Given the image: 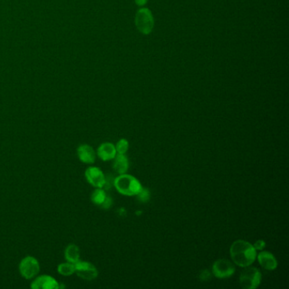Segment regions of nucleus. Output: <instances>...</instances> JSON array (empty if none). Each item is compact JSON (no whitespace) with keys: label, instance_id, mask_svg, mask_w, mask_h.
Listing matches in <instances>:
<instances>
[{"label":"nucleus","instance_id":"obj_1","mask_svg":"<svg viewBox=\"0 0 289 289\" xmlns=\"http://www.w3.org/2000/svg\"><path fill=\"white\" fill-rule=\"evenodd\" d=\"M233 262L241 267H247L254 263L256 258V249L244 240H237L230 248Z\"/></svg>","mask_w":289,"mask_h":289},{"label":"nucleus","instance_id":"obj_2","mask_svg":"<svg viewBox=\"0 0 289 289\" xmlns=\"http://www.w3.org/2000/svg\"><path fill=\"white\" fill-rule=\"evenodd\" d=\"M114 186L121 194L125 196L137 195L142 189V184L130 175L121 174L115 177Z\"/></svg>","mask_w":289,"mask_h":289},{"label":"nucleus","instance_id":"obj_3","mask_svg":"<svg viewBox=\"0 0 289 289\" xmlns=\"http://www.w3.org/2000/svg\"><path fill=\"white\" fill-rule=\"evenodd\" d=\"M19 272L21 277L27 280L35 278L40 272L39 260L35 257H25L19 264Z\"/></svg>","mask_w":289,"mask_h":289},{"label":"nucleus","instance_id":"obj_4","mask_svg":"<svg viewBox=\"0 0 289 289\" xmlns=\"http://www.w3.org/2000/svg\"><path fill=\"white\" fill-rule=\"evenodd\" d=\"M248 267V266H247ZM261 274L260 271L255 267H248L240 275L239 283L242 289H257L260 284Z\"/></svg>","mask_w":289,"mask_h":289},{"label":"nucleus","instance_id":"obj_5","mask_svg":"<svg viewBox=\"0 0 289 289\" xmlns=\"http://www.w3.org/2000/svg\"><path fill=\"white\" fill-rule=\"evenodd\" d=\"M135 23L137 28L140 33L144 35L149 34L152 32L154 25L153 15L150 10L146 8L139 9V11L137 12Z\"/></svg>","mask_w":289,"mask_h":289},{"label":"nucleus","instance_id":"obj_6","mask_svg":"<svg viewBox=\"0 0 289 289\" xmlns=\"http://www.w3.org/2000/svg\"><path fill=\"white\" fill-rule=\"evenodd\" d=\"M75 273L83 280L93 281L97 278V270L92 263L78 260L75 263Z\"/></svg>","mask_w":289,"mask_h":289},{"label":"nucleus","instance_id":"obj_7","mask_svg":"<svg viewBox=\"0 0 289 289\" xmlns=\"http://www.w3.org/2000/svg\"><path fill=\"white\" fill-rule=\"evenodd\" d=\"M212 272L216 278L225 279L233 276L235 272V267L230 260L221 259L213 264Z\"/></svg>","mask_w":289,"mask_h":289},{"label":"nucleus","instance_id":"obj_8","mask_svg":"<svg viewBox=\"0 0 289 289\" xmlns=\"http://www.w3.org/2000/svg\"><path fill=\"white\" fill-rule=\"evenodd\" d=\"M86 180L95 188L103 189L105 183V176L100 169L96 166H91L85 171Z\"/></svg>","mask_w":289,"mask_h":289},{"label":"nucleus","instance_id":"obj_9","mask_svg":"<svg viewBox=\"0 0 289 289\" xmlns=\"http://www.w3.org/2000/svg\"><path fill=\"white\" fill-rule=\"evenodd\" d=\"M33 289H59V283L55 278L48 275L37 276L31 284Z\"/></svg>","mask_w":289,"mask_h":289},{"label":"nucleus","instance_id":"obj_10","mask_svg":"<svg viewBox=\"0 0 289 289\" xmlns=\"http://www.w3.org/2000/svg\"><path fill=\"white\" fill-rule=\"evenodd\" d=\"M77 154L81 162L84 164H94L96 159V152L89 144H81L77 147Z\"/></svg>","mask_w":289,"mask_h":289},{"label":"nucleus","instance_id":"obj_11","mask_svg":"<svg viewBox=\"0 0 289 289\" xmlns=\"http://www.w3.org/2000/svg\"><path fill=\"white\" fill-rule=\"evenodd\" d=\"M116 148L111 143H103L97 147V154L103 161L114 159L116 155Z\"/></svg>","mask_w":289,"mask_h":289},{"label":"nucleus","instance_id":"obj_12","mask_svg":"<svg viewBox=\"0 0 289 289\" xmlns=\"http://www.w3.org/2000/svg\"><path fill=\"white\" fill-rule=\"evenodd\" d=\"M258 260L260 266L263 268L268 270V271H273L278 267V260L275 258L274 255L270 252H261L258 255Z\"/></svg>","mask_w":289,"mask_h":289},{"label":"nucleus","instance_id":"obj_13","mask_svg":"<svg viewBox=\"0 0 289 289\" xmlns=\"http://www.w3.org/2000/svg\"><path fill=\"white\" fill-rule=\"evenodd\" d=\"M114 159H115L114 164H113L114 170L120 175L125 174L128 170V166H129V163H128L127 157L125 156V154L116 153Z\"/></svg>","mask_w":289,"mask_h":289},{"label":"nucleus","instance_id":"obj_14","mask_svg":"<svg viewBox=\"0 0 289 289\" xmlns=\"http://www.w3.org/2000/svg\"><path fill=\"white\" fill-rule=\"evenodd\" d=\"M80 254L81 251L77 245L70 244L66 247L65 250V258L66 261L68 262L77 263L80 260Z\"/></svg>","mask_w":289,"mask_h":289},{"label":"nucleus","instance_id":"obj_15","mask_svg":"<svg viewBox=\"0 0 289 289\" xmlns=\"http://www.w3.org/2000/svg\"><path fill=\"white\" fill-rule=\"evenodd\" d=\"M57 272L64 277H70L75 273V264L71 262L61 263L57 267Z\"/></svg>","mask_w":289,"mask_h":289},{"label":"nucleus","instance_id":"obj_16","mask_svg":"<svg viewBox=\"0 0 289 289\" xmlns=\"http://www.w3.org/2000/svg\"><path fill=\"white\" fill-rule=\"evenodd\" d=\"M106 198V193L103 189L96 188L91 195V200L96 205H101Z\"/></svg>","mask_w":289,"mask_h":289},{"label":"nucleus","instance_id":"obj_17","mask_svg":"<svg viewBox=\"0 0 289 289\" xmlns=\"http://www.w3.org/2000/svg\"><path fill=\"white\" fill-rule=\"evenodd\" d=\"M129 147V143L127 139H122L116 144L115 148H116V152L117 153H121V154H125L127 153Z\"/></svg>","mask_w":289,"mask_h":289},{"label":"nucleus","instance_id":"obj_18","mask_svg":"<svg viewBox=\"0 0 289 289\" xmlns=\"http://www.w3.org/2000/svg\"><path fill=\"white\" fill-rule=\"evenodd\" d=\"M136 196L138 197V199H139L140 202H142V203H146V202L149 200V198H150V192H149L148 189L142 188V189L140 190V192H139Z\"/></svg>","mask_w":289,"mask_h":289},{"label":"nucleus","instance_id":"obj_19","mask_svg":"<svg viewBox=\"0 0 289 289\" xmlns=\"http://www.w3.org/2000/svg\"><path fill=\"white\" fill-rule=\"evenodd\" d=\"M114 181H115V177H113L112 175H108L107 177H105V183L103 188L107 190L110 189L114 185Z\"/></svg>","mask_w":289,"mask_h":289},{"label":"nucleus","instance_id":"obj_20","mask_svg":"<svg viewBox=\"0 0 289 289\" xmlns=\"http://www.w3.org/2000/svg\"><path fill=\"white\" fill-rule=\"evenodd\" d=\"M112 198L106 196V198H105V199L103 202V204H101L100 206H102V208H103V209H106L107 210V209H109L110 206L112 205Z\"/></svg>","mask_w":289,"mask_h":289},{"label":"nucleus","instance_id":"obj_21","mask_svg":"<svg viewBox=\"0 0 289 289\" xmlns=\"http://www.w3.org/2000/svg\"><path fill=\"white\" fill-rule=\"evenodd\" d=\"M253 246H254V248H255L256 250H262L263 248L266 247V242H265L264 240L260 239V240L256 241L255 243H254V245H253Z\"/></svg>","mask_w":289,"mask_h":289},{"label":"nucleus","instance_id":"obj_22","mask_svg":"<svg viewBox=\"0 0 289 289\" xmlns=\"http://www.w3.org/2000/svg\"><path fill=\"white\" fill-rule=\"evenodd\" d=\"M210 278H211V274H210V272L209 271H207V270L202 271L200 274L201 280L206 282V281L210 280Z\"/></svg>","mask_w":289,"mask_h":289},{"label":"nucleus","instance_id":"obj_23","mask_svg":"<svg viewBox=\"0 0 289 289\" xmlns=\"http://www.w3.org/2000/svg\"><path fill=\"white\" fill-rule=\"evenodd\" d=\"M147 0H135V3L139 6H144L147 3Z\"/></svg>","mask_w":289,"mask_h":289}]
</instances>
